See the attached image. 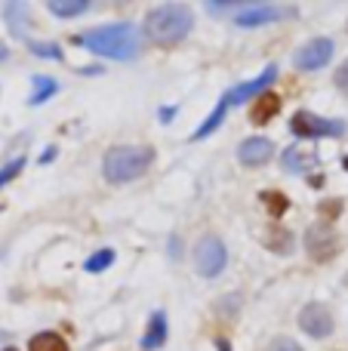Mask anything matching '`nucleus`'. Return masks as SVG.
I'll list each match as a JSON object with an SVG mask.
<instances>
[{
    "instance_id": "obj_3",
    "label": "nucleus",
    "mask_w": 348,
    "mask_h": 351,
    "mask_svg": "<svg viewBox=\"0 0 348 351\" xmlns=\"http://www.w3.org/2000/svg\"><path fill=\"white\" fill-rule=\"evenodd\" d=\"M151 160H154V148L148 145H114L105 154L102 173L111 185H127V182L145 176Z\"/></svg>"
},
{
    "instance_id": "obj_9",
    "label": "nucleus",
    "mask_w": 348,
    "mask_h": 351,
    "mask_svg": "<svg viewBox=\"0 0 348 351\" xmlns=\"http://www.w3.org/2000/svg\"><path fill=\"white\" fill-rule=\"evenodd\" d=\"M299 330H306L314 339H324V336L333 333V315L327 305L321 302H308L306 308L299 311Z\"/></svg>"
},
{
    "instance_id": "obj_19",
    "label": "nucleus",
    "mask_w": 348,
    "mask_h": 351,
    "mask_svg": "<svg viewBox=\"0 0 348 351\" xmlns=\"http://www.w3.org/2000/svg\"><path fill=\"white\" fill-rule=\"evenodd\" d=\"M47 10L53 12V16H59V19H74V16H80V12L90 10V3H86V0H74V3H65V0H53V3H47Z\"/></svg>"
},
{
    "instance_id": "obj_1",
    "label": "nucleus",
    "mask_w": 348,
    "mask_h": 351,
    "mask_svg": "<svg viewBox=\"0 0 348 351\" xmlns=\"http://www.w3.org/2000/svg\"><path fill=\"white\" fill-rule=\"evenodd\" d=\"M74 43L86 47L90 53L105 56V59H117V62H129L142 53V40L139 31L129 22H117V25H102V28H90L86 34L74 37Z\"/></svg>"
},
{
    "instance_id": "obj_6",
    "label": "nucleus",
    "mask_w": 348,
    "mask_h": 351,
    "mask_svg": "<svg viewBox=\"0 0 348 351\" xmlns=\"http://www.w3.org/2000/svg\"><path fill=\"white\" fill-rule=\"evenodd\" d=\"M306 253L314 262H330L339 253V234L327 222H318L306 231Z\"/></svg>"
},
{
    "instance_id": "obj_18",
    "label": "nucleus",
    "mask_w": 348,
    "mask_h": 351,
    "mask_svg": "<svg viewBox=\"0 0 348 351\" xmlns=\"http://www.w3.org/2000/svg\"><path fill=\"white\" fill-rule=\"evenodd\" d=\"M31 84H34V93H31V99H28L31 105H43L55 90H59V84H55L53 77H43V74H34V77H31Z\"/></svg>"
},
{
    "instance_id": "obj_24",
    "label": "nucleus",
    "mask_w": 348,
    "mask_h": 351,
    "mask_svg": "<svg viewBox=\"0 0 348 351\" xmlns=\"http://www.w3.org/2000/svg\"><path fill=\"white\" fill-rule=\"evenodd\" d=\"M22 170H25V158H16V160H10L6 167H0V188L10 185V182L16 179V176L22 173Z\"/></svg>"
},
{
    "instance_id": "obj_10",
    "label": "nucleus",
    "mask_w": 348,
    "mask_h": 351,
    "mask_svg": "<svg viewBox=\"0 0 348 351\" xmlns=\"http://www.w3.org/2000/svg\"><path fill=\"white\" fill-rule=\"evenodd\" d=\"M275 77H277V65H269L262 74H259V77H253V80H247V84L228 90L222 99L228 102V108H232V105H240V102H247L250 96H256V93H265L271 84H275Z\"/></svg>"
},
{
    "instance_id": "obj_23",
    "label": "nucleus",
    "mask_w": 348,
    "mask_h": 351,
    "mask_svg": "<svg viewBox=\"0 0 348 351\" xmlns=\"http://www.w3.org/2000/svg\"><path fill=\"white\" fill-rule=\"evenodd\" d=\"M28 49L34 56H40V59H55V62H62V47H55V43H28Z\"/></svg>"
},
{
    "instance_id": "obj_2",
    "label": "nucleus",
    "mask_w": 348,
    "mask_h": 351,
    "mask_svg": "<svg viewBox=\"0 0 348 351\" xmlns=\"http://www.w3.org/2000/svg\"><path fill=\"white\" fill-rule=\"evenodd\" d=\"M195 12L185 3H160L145 16V37L154 47H176L191 34Z\"/></svg>"
},
{
    "instance_id": "obj_31",
    "label": "nucleus",
    "mask_w": 348,
    "mask_h": 351,
    "mask_svg": "<svg viewBox=\"0 0 348 351\" xmlns=\"http://www.w3.org/2000/svg\"><path fill=\"white\" fill-rule=\"evenodd\" d=\"M6 56H10V49H6V47H3V43H0V62H3V59H6Z\"/></svg>"
},
{
    "instance_id": "obj_33",
    "label": "nucleus",
    "mask_w": 348,
    "mask_h": 351,
    "mask_svg": "<svg viewBox=\"0 0 348 351\" xmlns=\"http://www.w3.org/2000/svg\"><path fill=\"white\" fill-rule=\"evenodd\" d=\"M3 351H16V348H3Z\"/></svg>"
},
{
    "instance_id": "obj_12",
    "label": "nucleus",
    "mask_w": 348,
    "mask_h": 351,
    "mask_svg": "<svg viewBox=\"0 0 348 351\" xmlns=\"http://www.w3.org/2000/svg\"><path fill=\"white\" fill-rule=\"evenodd\" d=\"M281 105L284 102H281V96H277V93H271V90L259 93L256 102L250 105V121L259 123V127H262V123H269V121H275L277 111H281Z\"/></svg>"
},
{
    "instance_id": "obj_8",
    "label": "nucleus",
    "mask_w": 348,
    "mask_h": 351,
    "mask_svg": "<svg viewBox=\"0 0 348 351\" xmlns=\"http://www.w3.org/2000/svg\"><path fill=\"white\" fill-rule=\"evenodd\" d=\"M281 19V10L275 3H238L234 6V25L238 28H262Z\"/></svg>"
},
{
    "instance_id": "obj_26",
    "label": "nucleus",
    "mask_w": 348,
    "mask_h": 351,
    "mask_svg": "<svg viewBox=\"0 0 348 351\" xmlns=\"http://www.w3.org/2000/svg\"><path fill=\"white\" fill-rule=\"evenodd\" d=\"M265 351H302L299 346H296V342L293 339H287V336H277V339L275 342H271V346L269 348H265Z\"/></svg>"
},
{
    "instance_id": "obj_21",
    "label": "nucleus",
    "mask_w": 348,
    "mask_h": 351,
    "mask_svg": "<svg viewBox=\"0 0 348 351\" xmlns=\"http://www.w3.org/2000/svg\"><path fill=\"white\" fill-rule=\"evenodd\" d=\"M111 262H114V250L105 247V250H99V253H92L90 259H86L84 268H86L90 274H102L105 268H111Z\"/></svg>"
},
{
    "instance_id": "obj_27",
    "label": "nucleus",
    "mask_w": 348,
    "mask_h": 351,
    "mask_svg": "<svg viewBox=\"0 0 348 351\" xmlns=\"http://www.w3.org/2000/svg\"><path fill=\"white\" fill-rule=\"evenodd\" d=\"M333 80H336V86H339V90H343L345 96H348V59L336 68V77H333Z\"/></svg>"
},
{
    "instance_id": "obj_4",
    "label": "nucleus",
    "mask_w": 348,
    "mask_h": 351,
    "mask_svg": "<svg viewBox=\"0 0 348 351\" xmlns=\"http://www.w3.org/2000/svg\"><path fill=\"white\" fill-rule=\"evenodd\" d=\"M290 133L299 139H324V136H343L345 133V121L336 117H318L312 111H296L290 121Z\"/></svg>"
},
{
    "instance_id": "obj_28",
    "label": "nucleus",
    "mask_w": 348,
    "mask_h": 351,
    "mask_svg": "<svg viewBox=\"0 0 348 351\" xmlns=\"http://www.w3.org/2000/svg\"><path fill=\"white\" fill-rule=\"evenodd\" d=\"M53 158H55V148H47V152L40 154V164H49V160H53Z\"/></svg>"
},
{
    "instance_id": "obj_25",
    "label": "nucleus",
    "mask_w": 348,
    "mask_h": 351,
    "mask_svg": "<svg viewBox=\"0 0 348 351\" xmlns=\"http://www.w3.org/2000/svg\"><path fill=\"white\" fill-rule=\"evenodd\" d=\"M318 213L327 219V225H330L333 219L343 213V200H324V204H318Z\"/></svg>"
},
{
    "instance_id": "obj_5",
    "label": "nucleus",
    "mask_w": 348,
    "mask_h": 351,
    "mask_svg": "<svg viewBox=\"0 0 348 351\" xmlns=\"http://www.w3.org/2000/svg\"><path fill=\"white\" fill-rule=\"evenodd\" d=\"M225 262H228V250L216 234H207L197 241L195 265H197V274H201V278H219Z\"/></svg>"
},
{
    "instance_id": "obj_22",
    "label": "nucleus",
    "mask_w": 348,
    "mask_h": 351,
    "mask_svg": "<svg viewBox=\"0 0 348 351\" xmlns=\"http://www.w3.org/2000/svg\"><path fill=\"white\" fill-rule=\"evenodd\" d=\"M6 19H10V28H12V34H18V37H22L25 34V28H22V22H25V19H22V12H25V6L22 3H6Z\"/></svg>"
},
{
    "instance_id": "obj_11",
    "label": "nucleus",
    "mask_w": 348,
    "mask_h": 351,
    "mask_svg": "<svg viewBox=\"0 0 348 351\" xmlns=\"http://www.w3.org/2000/svg\"><path fill=\"white\" fill-rule=\"evenodd\" d=\"M271 154H275V145H271L269 139H262V136H256V139H247L238 145V160L244 167H262L271 160Z\"/></svg>"
},
{
    "instance_id": "obj_29",
    "label": "nucleus",
    "mask_w": 348,
    "mask_h": 351,
    "mask_svg": "<svg viewBox=\"0 0 348 351\" xmlns=\"http://www.w3.org/2000/svg\"><path fill=\"white\" fill-rule=\"evenodd\" d=\"M173 114H176V108H164V111H160V121L170 123V117H173Z\"/></svg>"
},
{
    "instance_id": "obj_15",
    "label": "nucleus",
    "mask_w": 348,
    "mask_h": 351,
    "mask_svg": "<svg viewBox=\"0 0 348 351\" xmlns=\"http://www.w3.org/2000/svg\"><path fill=\"white\" fill-rule=\"evenodd\" d=\"M293 243H296V237L290 234L287 228H281V225H271L269 234H265V247H269L271 253L287 256V253H293Z\"/></svg>"
},
{
    "instance_id": "obj_20",
    "label": "nucleus",
    "mask_w": 348,
    "mask_h": 351,
    "mask_svg": "<svg viewBox=\"0 0 348 351\" xmlns=\"http://www.w3.org/2000/svg\"><path fill=\"white\" fill-rule=\"evenodd\" d=\"M259 197H262V204L269 206V213H271V219H281L284 213L290 210V200L284 197L281 191H262L259 194Z\"/></svg>"
},
{
    "instance_id": "obj_17",
    "label": "nucleus",
    "mask_w": 348,
    "mask_h": 351,
    "mask_svg": "<svg viewBox=\"0 0 348 351\" xmlns=\"http://www.w3.org/2000/svg\"><path fill=\"white\" fill-rule=\"evenodd\" d=\"M28 351H68V342L59 333H53V330H43V333L31 336Z\"/></svg>"
},
{
    "instance_id": "obj_16",
    "label": "nucleus",
    "mask_w": 348,
    "mask_h": 351,
    "mask_svg": "<svg viewBox=\"0 0 348 351\" xmlns=\"http://www.w3.org/2000/svg\"><path fill=\"white\" fill-rule=\"evenodd\" d=\"M225 114H228V102H225V99H219V105H216V108H213V114H210L207 121H203L201 127H197L195 133H191V139L197 142V139H207V136H213L216 130L222 127V121H225Z\"/></svg>"
},
{
    "instance_id": "obj_7",
    "label": "nucleus",
    "mask_w": 348,
    "mask_h": 351,
    "mask_svg": "<svg viewBox=\"0 0 348 351\" xmlns=\"http://www.w3.org/2000/svg\"><path fill=\"white\" fill-rule=\"evenodd\" d=\"M333 40L330 37H314V40H308L306 47H299V53L293 56L296 68L299 71H318V68H324L327 62L333 59Z\"/></svg>"
},
{
    "instance_id": "obj_13",
    "label": "nucleus",
    "mask_w": 348,
    "mask_h": 351,
    "mask_svg": "<svg viewBox=\"0 0 348 351\" xmlns=\"http://www.w3.org/2000/svg\"><path fill=\"white\" fill-rule=\"evenodd\" d=\"M166 333H170V327H166V315H164V311H154L151 321H148V330H145V339H142V348H145V351L164 348Z\"/></svg>"
},
{
    "instance_id": "obj_32",
    "label": "nucleus",
    "mask_w": 348,
    "mask_h": 351,
    "mask_svg": "<svg viewBox=\"0 0 348 351\" xmlns=\"http://www.w3.org/2000/svg\"><path fill=\"white\" fill-rule=\"evenodd\" d=\"M343 167H345V170H348V154H345V158H343Z\"/></svg>"
},
{
    "instance_id": "obj_30",
    "label": "nucleus",
    "mask_w": 348,
    "mask_h": 351,
    "mask_svg": "<svg viewBox=\"0 0 348 351\" xmlns=\"http://www.w3.org/2000/svg\"><path fill=\"white\" fill-rule=\"evenodd\" d=\"M216 348H219V351H232V342H228V339H216Z\"/></svg>"
},
{
    "instance_id": "obj_14",
    "label": "nucleus",
    "mask_w": 348,
    "mask_h": 351,
    "mask_svg": "<svg viewBox=\"0 0 348 351\" xmlns=\"http://www.w3.org/2000/svg\"><path fill=\"white\" fill-rule=\"evenodd\" d=\"M284 170L287 173H306V170H314L318 167V154H306V152H299V148H287L284 152Z\"/></svg>"
}]
</instances>
